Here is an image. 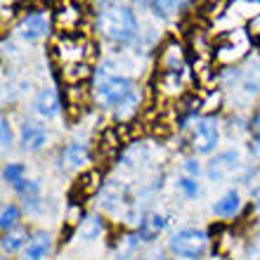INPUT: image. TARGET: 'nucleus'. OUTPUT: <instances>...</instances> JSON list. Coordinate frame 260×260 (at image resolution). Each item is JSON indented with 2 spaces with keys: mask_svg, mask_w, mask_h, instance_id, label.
I'll use <instances>...</instances> for the list:
<instances>
[{
  "mask_svg": "<svg viewBox=\"0 0 260 260\" xmlns=\"http://www.w3.org/2000/svg\"><path fill=\"white\" fill-rule=\"evenodd\" d=\"M100 31L104 38H109L111 43H125L137 38V17L128 5H109L104 7L100 14Z\"/></svg>",
  "mask_w": 260,
  "mask_h": 260,
  "instance_id": "obj_1",
  "label": "nucleus"
},
{
  "mask_svg": "<svg viewBox=\"0 0 260 260\" xmlns=\"http://www.w3.org/2000/svg\"><path fill=\"white\" fill-rule=\"evenodd\" d=\"M135 90V83L130 81L128 76H116V74H104L100 71V81L95 85V102L104 109H116L118 104L123 102L125 97Z\"/></svg>",
  "mask_w": 260,
  "mask_h": 260,
  "instance_id": "obj_2",
  "label": "nucleus"
},
{
  "mask_svg": "<svg viewBox=\"0 0 260 260\" xmlns=\"http://www.w3.org/2000/svg\"><path fill=\"white\" fill-rule=\"evenodd\" d=\"M171 253L180 255V258H199L208 248V234L204 230H194V227H185L171 237L168 241Z\"/></svg>",
  "mask_w": 260,
  "mask_h": 260,
  "instance_id": "obj_3",
  "label": "nucleus"
},
{
  "mask_svg": "<svg viewBox=\"0 0 260 260\" xmlns=\"http://www.w3.org/2000/svg\"><path fill=\"white\" fill-rule=\"evenodd\" d=\"M220 144V128L213 118H199L192 128V149L197 154H213Z\"/></svg>",
  "mask_w": 260,
  "mask_h": 260,
  "instance_id": "obj_4",
  "label": "nucleus"
},
{
  "mask_svg": "<svg viewBox=\"0 0 260 260\" xmlns=\"http://www.w3.org/2000/svg\"><path fill=\"white\" fill-rule=\"evenodd\" d=\"M239 168H241L239 151L227 149V151H222V154H218L215 158H211V164L206 168V175H208V180H213V182H220V180L234 175Z\"/></svg>",
  "mask_w": 260,
  "mask_h": 260,
  "instance_id": "obj_5",
  "label": "nucleus"
},
{
  "mask_svg": "<svg viewBox=\"0 0 260 260\" xmlns=\"http://www.w3.org/2000/svg\"><path fill=\"white\" fill-rule=\"evenodd\" d=\"M17 36H19L21 41L26 43H36L41 41V38H45L50 31V19L48 14L43 12H34V14H26V17H21V21L17 24Z\"/></svg>",
  "mask_w": 260,
  "mask_h": 260,
  "instance_id": "obj_6",
  "label": "nucleus"
},
{
  "mask_svg": "<svg viewBox=\"0 0 260 260\" xmlns=\"http://www.w3.org/2000/svg\"><path fill=\"white\" fill-rule=\"evenodd\" d=\"M48 140H50V133H48V128H45V125L36 123V121H31V118H26V121L21 123V128H19V142H21V147H24L26 151L43 149V147L48 144Z\"/></svg>",
  "mask_w": 260,
  "mask_h": 260,
  "instance_id": "obj_7",
  "label": "nucleus"
},
{
  "mask_svg": "<svg viewBox=\"0 0 260 260\" xmlns=\"http://www.w3.org/2000/svg\"><path fill=\"white\" fill-rule=\"evenodd\" d=\"M34 109L43 121H50V118L59 116L62 104H59V95L55 92V88H41L38 90L36 97H34Z\"/></svg>",
  "mask_w": 260,
  "mask_h": 260,
  "instance_id": "obj_8",
  "label": "nucleus"
},
{
  "mask_svg": "<svg viewBox=\"0 0 260 260\" xmlns=\"http://www.w3.org/2000/svg\"><path fill=\"white\" fill-rule=\"evenodd\" d=\"M50 251H52V237L45 232H38L28 239L21 260H45L50 255Z\"/></svg>",
  "mask_w": 260,
  "mask_h": 260,
  "instance_id": "obj_9",
  "label": "nucleus"
},
{
  "mask_svg": "<svg viewBox=\"0 0 260 260\" xmlns=\"http://www.w3.org/2000/svg\"><path fill=\"white\" fill-rule=\"evenodd\" d=\"M234 38H237V36H232L227 43H222V45L218 48V52H215V57H218L222 64H232L234 59H239L241 55H246L248 41L244 38V36H239V41L234 43Z\"/></svg>",
  "mask_w": 260,
  "mask_h": 260,
  "instance_id": "obj_10",
  "label": "nucleus"
},
{
  "mask_svg": "<svg viewBox=\"0 0 260 260\" xmlns=\"http://www.w3.org/2000/svg\"><path fill=\"white\" fill-rule=\"evenodd\" d=\"M239 208H241V197L237 189H227V192L213 204V213L220 215V218H232Z\"/></svg>",
  "mask_w": 260,
  "mask_h": 260,
  "instance_id": "obj_11",
  "label": "nucleus"
},
{
  "mask_svg": "<svg viewBox=\"0 0 260 260\" xmlns=\"http://www.w3.org/2000/svg\"><path fill=\"white\" fill-rule=\"evenodd\" d=\"M166 225H168L166 215H161V213H149V215H144L142 222H140V234H142L144 241H154V237H158V234L164 232Z\"/></svg>",
  "mask_w": 260,
  "mask_h": 260,
  "instance_id": "obj_12",
  "label": "nucleus"
},
{
  "mask_svg": "<svg viewBox=\"0 0 260 260\" xmlns=\"http://www.w3.org/2000/svg\"><path fill=\"white\" fill-rule=\"evenodd\" d=\"M100 187H102V175L97 171H88L78 182H76L74 194H81V199H90L100 192Z\"/></svg>",
  "mask_w": 260,
  "mask_h": 260,
  "instance_id": "obj_13",
  "label": "nucleus"
},
{
  "mask_svg": "<svg viewBox=\"0 0 260 260\" xmlns=\"http://www.w3.org/2000/svg\"><path fill=\"white\" fill-rule=\"evenodd\" d=\"M64 158H67V164L71 166V168H83L90 158L88 147L81 142H71L67 149H64Z\"/></svg>",
  "mask_w": 260,
  "mask_h": 260,
  "instance_id": "obj_14",
  "label": "nucleus"
},
{
  "mask_svg": "<svg viewBox=\"0 0 260 260\" xmlns=\"http://www.w3.org/2000/svg\"><path fill=\"white\" fill-rule=\"evenodd\" d=\"M90 76V62H71L64 64V81L69 85H78Z\"/></svg>",
  "mask_w": 260,
  "mask_h": 260,
  "instance_id": "obj_15",
  "label": "nucleus"
},
{
  "mask_svg": "<svg viewBox=\"0 0 260 260\" xmlns=\"http://www.w3.org/2000/svg\"><path fill=\"white\" fill-rule=\"evenodd\" d=\"M24 244H26V230L24 227H14V230L3 234V251L5 253H17Z\"/></svg>",
  "mask_w": 260,
  "mask_h": 260,
  "instance_id": "obj_16",
  "label": "nucleus"
},
{
  "mask_svg": "<svg viewBox=\"0 0 260 260\" xmlns=\"http://www.w3.org/2000/svg\"><path fill=\"white\" fill-rule=\"evenodd\" d=\"M57 24H59L67 34L76 31V26L81 24V12H78V7H76V5L62 7V10H59V14H57Z\"/></svg>",
  "mask_w": 260,
  "mask_h": 260,
  "instance_id": "obj_17",
  "label": "nucleus"
},
{
  "mask_svg": "<svg viewBox=\"0 0 260 260\" xmlns=\"http://www.w3.org/2000/svg\"><path fill=\"white\" fill-rule=\"evenodd\" d=\"M161 69H185V59H182V48L171 43L164 48L161 55Z\"/></svg>",
  "mask_w": 260,
  "mask_h": 260,
  "instance_id": "obj_18",
  "label": "nucleus"
},
{
  "mask_svg": "<svg viewBox=\"0 0 260 260\" xmlns=\"http://www.w3.org/2000/svg\"><path fill=\"white\" fill-rule=\"evenodd\" d=\"M151 12L161 17V19H171L173 14H178V10L182 7V0H151Z\"/></svg>",
  "mask_w": 260,
  "mask_h": 260,
  "instance_id": "obj_19",
  "label": "nucleus"
},
{
  "mask_svg": "<svg viewBox=\"0 0 260 260\" xmlns=\"http://www.w3.org/2000/svg\"><path fill=\"white\" fill-rule=\"evenodd\" d=\"M137 107H140V90H133L128 97H125L123 102L116 107V118H121V121H125V118L135 116L137 114Z\"/></svg>",
  "mask_w": 260,
  "mask_h": 260,
  "instance_id": "obj_20",
  "label": "nucleus"
},
{
  "mask_svg": "<svg viewBox=\"0 0 260 260\" xmlns=\"http://www.w3.org/2000/svg\"><path fill=\"white\" fill-rule=\"evenodd\" d=\"M100 234H102V220L95 218V215H90L81 222V239L83 241H95L100 239Z\"/></svg>",
  "mask_w": 260,
  "mask_h": 260,
  "instance_id": "obj_21",
  "label": "nucleus"
},
{
  "mask_svg": "<svg viewBox=\"0 0 260 260\" xmlns=\"http://www.w3.org/2000/svg\"><path fill=\"white\" fill-rule=\"evenodd\" d=\"M21 213L19 208L14 204H5L3 206V213H0V227H3V232H10V230H14L17 227V222H19Z\"/></svg>",
  "mask_w": 260,
  "mask_h": 260,
  "instance_id": "obj_22",
  "label": "nucleus"
},
{
  "mask_svg": "<svg viewBox=\"0 0 260 260\" xmlns=\"http://www.w3.org/2000/svg\"><path fill=\"white\" fill-rule=\"evenodd\" d=\"M24 175H26V168L21 164H7L5 171H3V180L14 187L19 185V182H24Z\"/></svg>",
  "mask_w": 260,
  "mask_h": 260,
  "instance_id": "obj_23",
  "label": "nucleus"
},
{
  "mask_svg": "<svg viewBox=\"0 0 260 260\" xmlns=\"http://www.w3.org/2000/svg\"><path fill=\"white\" fill-rule=\"evenodd\" d=\"M100 149H104L107 154H111V156L121 149V140H118L116 130H107V133H104L102 140H100Z\"/></svg>",
  "mask_w": 260,
  "mask_h": 260,
  "instance_id": "obj_24",
  "label": "nucleus"
},
{
  "mask_svg": "<svg viewBox=\"0 0 260 260\" xmlns=\"http://www.w3.org/2000/svg\"><path fill=\"white\" fill-rule=\"evenodd\" d=\"M178 189L182 194H185L187 199H197L199 197V182H197V178H189V175H180L178 178Z\"/></svg>",
  "mask_w": 260,
  "mask_h": 260,
  "instance_id": "obj_25",
  "label": "nucleus"
},
{
  "mask_svg": "<svg viewBox=\"0 0 260 260\" xmlns=\"http://www.w3.org/2000/svg\"><path fill=\"white\" fill-rule=\"evenodd\" d=\"M248 187H251V197L255 199V204L260 206V166L251 171L248 175Z\"/></svg>",
  "mask_w": 260,
  "mask_h": 260,
  "instance_id": "obj_26",
  "label": "nucleus"
},
{
  "mask_svg": "<svg viewBox=\"0 0 260 260\" xmlns=\"http://www.w3.org/2000/svg\"><path fill=\"white\" fill-rule=\"evenodd\" d=\"M0 140H3V149H10L12 147V128H10V121L3 118L0 121Z\"/></svg>",
  "mask_w": 260,
  "mask_h": 260,
  "instance_id": "obj_27",
  "label": "nucleus"
},
{
  "mask_svg": "<svg viewBox=\"0 0 260 260\" xmlns=\"http://www.w3.org/2000/svg\"><path fill=\"white\" fill-rule=\"evenodd\" d=\"M182 175L199 178V175H201V166H199V161H194V158H187L185 164H182Z\"/></svg>",
  "mask_w": 260,
  "mask_h": 260,
  "instance_id": "obj_28",
  "label": "nucleus"
},
{
  "mask_svg": "<svg viewBox=\"0 0 260 260\" xmlns=\"http://www.w3.org/2000/svg\"><path fill=\"white\" fill-rule=\"evenodd\" d=\"M218 104H220V92H211V97L206 102H201V107H204V111H213L218 109Z\"/></svg>",
  "mask_w": 260,
  "mask_h": 260,
  "instance_id": "obj_29",
  "label": "nucleus"
},
{
  "mask_svg": "<svg viewBox=\"0 0 260 260\" xmlns=\"http://www.w3.org/2000/svg\"><path fill=\"white\" fill-rule=\"evenodd\" d=\"M248 34L253 36L255 41H260V14H255L253 19L248 21Z\"/></svg>",
  "mask_w": 260,
  "mask_h": 260,
  "instance_id": "obj_30",
  "label": "nucleus"
},
{
  "mask_svg": "<svg viewBox=\"0 0 260 260\" xmlns=\"http://www.w3.org/2000/svg\"><path fill=\"white\" fill-rule=\"evenodd\" d=\"M248 258H251V260H260V232H258V237H255L251 251H248Z\"/></svg>",
  "mask_w": 260,
  "mask_h": 260,
  "instance_id": "obj_31",
  "label": "nucleus"
},
{
  "mask_svg": "<svg viewBox=\"0 0 260 260\" xmlns=\"http://www.w3.org/2000/svg\"><path fill=\"white\" fill-rule=\"evenodd\" d=\"M251 154H253L255 161H260V133L251 140Z\"/></svg>",
  "mask_w": 260,
  "mask_h": 260,
  "instance_id": "obj_32",
  "label": "nucleus"
},
{
  "mask_svg": "<svg viewBox=\"0 0 260 260\" xmlns=\"http://www.w3.org/2000/svg\"><path fill=\"white\" fill-rule=\"evenodd\" d=\"M253 123H255L253 128H255V130H258V133H260V111H258V116H255V121H253Z\"/></svg>",
  "mask_w": 260,
  "mask_h": 260,
  "instance_id": "obj_33",
  "label": "nucleus"
},
{
  "mask_svg": "<svg viewBox=\"0 0 260 260\" xmlns=\"http://www.w3.org/2000/svg\"><path fill=\"white\" fill-rule=\"evenodd\" d=\"M151 258H154V260H171V258H166L164 253H158V255H151Z\"/></svg>",
  "mask_w": 260,
  "mask_h": 260,
  "instance_id": "obj_34",
  "label": "nucleus"
},
{
  "mask_svg": "<svg viewBox=\"0 0 260 260\" xmlns=\"http://www.w3.org/2000/svg\"><path fill=\"white\" fill-rule=\"evenodd\" d=\"M118 260H137V258H118Z\"/></svg>",
  "mask_w": 260,
  "mask_h": 260,
  "instance_id": "obj_35",
  "label": "nucleus"
}]
</instances>
